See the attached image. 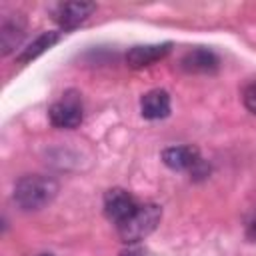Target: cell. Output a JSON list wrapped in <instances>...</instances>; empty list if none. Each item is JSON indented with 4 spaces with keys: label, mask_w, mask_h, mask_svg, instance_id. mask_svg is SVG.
<instances>
[{
    "label": "cell",
    "mask_w": 256,
    "mask_h": 256,
    "mask_svg": "<svg viewBox=\"0 0 256 256\" xmlns=\"http://www.w3.org/2000/svg\"><path fill=\"white\" fill-rule=\"evenodd\" d=\"M250 234L256 238V222H254V224H250Z\"/></svg>",
    "instance_id": "cell-13"
},
{
    "label": "cell",
    "mask_w": 256,
    "mask_h": 256,
    "mask_svg": "<svg viewBox=\"0 0 256 256\" xmlns=\"http://www.w3.org/2000/svg\"><path fill=\"white\" fill-rule=\"evenodd\" d=\"M140 114L146 120H162L170 114V94L154 88L140 98Z\"/></svg>",
    "instance_id": "cell-10"
},
{
    "label": "cell",
    "mask_w": 256,
    "mask_h": 256,
    "mask_svg": "<svg viewBox=\"0 0 256 256\" xmlns=\"http://www.w3.org/2000/svg\"><path fill=\"white\" fill-rule=\"evenodd\" d=\"M82 104L78 98L72 96H64L62 100L54 102L48 108V120L54 128H62V130H72L78 128L82 124Z\"/></svg>",
    "instance_id": "cell-3"
},
{
    "label": "cell",
    "mask_w": 256,
    "mask_h": 256,
    "mask_svg": "<svg viewBox=\"0 0 256 256\" xmlns=\"http://www.w3.org/2000/svg\"><path fill=\"white\" fill-rule=\"evenodd\" d=\"M160 158L170 170H176V172H186V170L194 172L202 164L198 148L188 146V144H184V146H168V148L162 150Z\"/></svg>",
    "instance_id": "cell-6"
},
{
    "label": "cell",
    "mask_w": 256,
    "mask_h": 256,
    "mask_svg": "<svg viewBox=\"0 0 256 256\" xmlns=\"http://www.w3.org/2000/svg\"><path fill=\"white\" fill-rule=\"evenodd\" d=\"M38 256H54V254H50V252H44V254H38Z\"/></svg>",
    "instance_id": "cell-15"
},
{
    "label": "cell",
    "mask_w": 256,
    "mask_h": 256,
    "mask_svg": "<svg viewBox=\"0 0 256 256\" xmlns=\"http://www.w3.org/2000/svg\"><path fill=\"white\" fill-rule=\"evenodd\" d=\"M96 10L94 2H60L52 8V18L60 30H72L80 26Z\"/></svg>",
    "instance_id": "cell-5"
},
{
    "label": "cell",
    "mask_w": 256,
    "mask_h": 256,
    "mask_svg": "<svg viewBox=\"0 0 256 256\" xmlns=\"http://www.w3.org/2000/svg\"><path fill=\"white\" fill-rule=\"evenodd\" d=\"M122 256H140V254H138V252H124Z\"/></svg>",
    "instance_id": "cell-14"
},
{
    "label": "cell",
    "mask_w": 256,
    "mask_h": 256,
    "mask_svg": "<svg viewBox=\"0 0 256 256\" xmlns=\"http://www.w3.org/2000/svg\"><path fill=\"white\" fill-rule=\"evenodd\" d=\"M58 190L60 184L56 182V178L46 174H26L16 180L12 198L20 210L36 212L52 204L58 196Z\"/></svg>",
    "instance_id": "cell-1"
},
{
    "label": "cell",
    "mask_w": 256,
    "mask_h": 256,
    "mask_svg": "<svg viewBox=\"0 0 256 256\" xmlns=\"http://www.w3.org/2000/svg\"><path fill=\"white\" fill-rule=\"evenodd\" d=\"M138 206L140 204L136 202V198L124 188H110L104 194V214L114 224H120L126 218H130Z\"/></svg>",
    "instance_id": "cell-4"
},
{
    "label": "cell",
    "mask_w": 256,
    "mask_h": 256,
    "mask_svg": "<svg viewBox=\"0 0 256 256\" xmlns=\"http://www.w3.org/2000/svg\"><path fill=\"white\" fill-rule=\"evenodd\" d=\"M58 40H60V32L58 30H46V32L38 34L26 48H22V52L16 56V60L20 64H28V62L36 60L40 54H44L48 48H52Z\"/></svg>",
    "instance_id": "cell-11"
},
{
    "label": "cell",
    "mask_w": 256,
    "mask_h": 256,
    "mask_svg": "<svg viewBox=\"0 0 256 256\" xmlns=\"http://www.w3.org/2000/svg\"><path fill=\"white\" fill-rule=\"evenodd\" d=\"M172 50V42H162V44H138V46H132L128 52H126V64L128 68H146V66H152L154 62L166 58Z\"/></svg>",
    "instance_id": "cell-7"
},
{
    "label": "cell",
    "mask_w": 256,
    "mask_h": 256,
    "mask_svg": "<svg viewBox=\"0 0 256 256\" xmlns=\"http://www.w3.org/2000/svg\"><path fill=\"white\" fill-rule=\"evenodd\" d=\"M242 104H244V108L248 112L256 114V82H252V84H248L244 88V92H242Z\"/></svg>",
    "instance_id": "cell-12"
},
{
    "label": "cell",
    "mask_w": 256,
    "mask_h": 256,
    "mask_svg": "<svg viewBox=\"0 0 256 256\" xmlns=\"http://www.w3.org/2000/svg\"><path fill=\"white\" fill-rule=\"evenodd\" d=\"M160 220H162V208L158 204H154V202L140 204L130 218L116 224L118 238L124 244H136V242L148 238L156 230Z\"/></svg>",
    "instance_id": "cell-2"
},
{
    "label": "cell",
    "mask_w": 256,
    "mask_h": 256,
    "mask_svg": "<svg viewBox=\"0 0 256 256\" xmlns=\"http://www.w3.org/2000/svg\"><path fill=\"white\" fill-rule=\"evenodd\" d=\"M218 66H220V58L216 56V52L204 46L188 50L180 60V68L188 74H212L218 70Z\"/></svg>",
    "instance_id": "cell-8"
},
{
    "label": "cell",
    "mask_w": 256,
    "mask_h": 256,
    "mask_svg": "<svg viewBox=\"0 0 256 256\" xmlns=\"http://www.w3.org/2000/svg\"><path fill=\"white\" fill-rule=\"evenodd\" d=\"M26 36V20L22 14H8L2 18V24H0V48H2V54L8 56L10 52H14L22 40Z\"/></svg>",
    "instance_id": "cell-9"
}]
</instances>
